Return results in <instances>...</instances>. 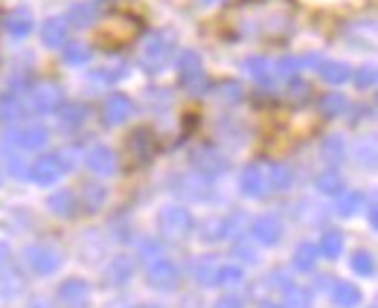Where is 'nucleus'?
I'll list each match as a JSON object with an SVG mask.
<instances>
[{"label":"nucleus","instance_id":"obj_1","mask_svg":"<svg viewBox=\"0 0 378 308\" xmlns=\"http://www.w3.org/2000/svg\"><path fill=\"white\" fill-rule=\"evenodd\" d=\"M297 6L291 0H239L224 15V29L233 38L282 41L294 32Z\"/></svg>","mask_w":378,"mask_h":308},{"label":"nucleus","instance_id":"obj_2","mask_svg":"<svg viewBox=\"0 0 378 308\" xmlns=\"http://www.w3.org/2000/svg\"><path fill=\"white\" fill-rule=\"evenodd\" d=\"M172 53H175L172 35H166V32H151V35L143 41V47H140V67H143L146 73H163L166 64L172 61Z\"/></svg>","mask_w":378,"mask_h":308},{"label":"nucleus","instance_id":"obj_3","mask_svg":"<svg viewBox=\"0 0 378 308\" xmlns=\"http://www.w3.org/2000/svg\"><path fill=\"white\" fill-rule=\"evenodd\" d=\"M140 32V21L131 15H111L99 32V41L108 47H119V44H129L134 35Z\"/></svg>","mask_w":378,"mask_h":308},{"label":"nucleus","instance_id":"obj_4","mask_svg":"<svg viewBox=\"0 0 378 308\" xmlns=\"http://www.w3.org/2000/svg\"><path fill=\"white\" fill-rule=\"evenodd\" d=\"M157 224H160V233L178 239V236H186V233L192 230V224H195V222H192V215H189V209H186V207L169 204V207H163V209H160Z\"/></svg>","mask_w":378,"mask_h":308},{"label":"nucleus","instance_id":"obj_5","mask_svg":"<svg viewBox=\"0 0 378 308\" xmlns=\"http://www.w3.org/2000/svg\"><path fill=\"white\" fill-rule=\"evenodd\" d=\"M61 99H64V91L56 81H38V84H32V91H29V108L35 114H53V111H59Z\"/></svg>","mask_w":378,"mask_h":308},{"label":"nucleus","instance_id":"obj_6","mask_svg":"<svg viewBox=\"0 0 378 308\" xmlns=\"http://www.w3.org/2000/svg\"><path fill=\"white\" fill-rule=\"evenodd\" d=\"M178 84L186 87V91H192L198 96V91L204 87V61L198 53L192 50H184L178 56Z\"/></svg>","mask_w":378,"mask_h":308},{"label":"nucleus","instance_id":"obj_7","mask_svg":"<svg viewBox=\"0 0 378 308\" xmlns=\"http://www.w3.org/2000/svg\"><path fill=\"white\" fill-rule=\"evenodd\" d=\"M26 265H29L32 274H38V277L56 274L59 265H61V250H56V247H50V244H32V247H26Z\"/></svg>","mask_w":378,"mask_h":308},{"label":"nucleus","instance_id":"obj_8","mask_svg":"<svg viewBox=\"0 0 378 308\" xmlns=\"http://www.w3.org/2000/svg\"><path fill=\"white\" fill-rule=\"evenodd\" d=\"M61 172H64L61 157H59V154H44V157H38V160L32 163L29 178H32L38 187H53V184L61 178Z\"/></svg>","mask_w":378,"mask_h":308},{"label":"nucleus","instance_id":"obj_9","mask_svg":"<svg viewBox=\"0 0 378 308\" xmlns=\"http://www.w3.org/2000/svg\"><path fill=\"white\" fill-rule=\"evenodd\" d=\"M6 140L15 143V146L24 149V151H38V149H44V146H47L50 131H47L44 125H24V128L15 131V134H9Z\"/></svg>","mask_w":378,"mask_h":308},{"label":"nucleus","instance_id":"obj_10","mask_svg":"<svg viewBox=\"0 0 378 308\" xmlns=\"http://www.w3.org/2000/svg\"><path fill=\"white\" fill-rule=\"evenodd\" d=\"M192 166L201 174H207V178H216V174H222L227 169V160L213 146H198V149H192Z\"/></svg>","mask_w":378,"mask_h":308},{"label":"nucleus","instance_id":"obj_11","mask_svg":"<svg viewBox=\"0 0 378 308\" xmlns=\"http://www.w3.org/2000/svg\"><path fill=\"white\" fill-rule=\"evenodd\" d=\"M157 143H154V131L151 128H137L131 131V137H129V154L134 163H149L151 154H154Z\"/></svg>","mask_w":378,"mask_h":308},{"label":"nucleus","instance_id":"obj_12","mask_svg":"<svg viewBox=\"0 0 378 308\" xmlns=\"http://www.w3.org/2000/svg\"><path fill=\"white\" fill-rule=\"evenodd\" d=\"M4 29H6L15 41H24V38L35 29V18H32V12H29L26 6H15V9H9V12L4 15Z\"/></svg>","mask_w":378,"mask_h":308},{"label":"nucleus","instance_id":"obj_13","mask_svg":"<svg viewBox=\"0 0 378 308\" xmlns=\"http://www.w3.org/2000/svg\"><path fill=\"white\" fill-rule=\"evenodd\" d=\"M91 299V285L85 279H67L59 285V302L67 308H85Z\"/></svg>","mask_w":378,"mask_h":308},{"label":"nucleus","instance_id":"obj_14","mask_svg":"<svg viewBox=\"0 0 378 308\" xmlns=\"http://www.w3.org/2000/svg\"><path fill=\"white\" fill-rule=\"evenodd\" d=\"M134 114V102L129 96H122V94H111L102 105V119L105 125H122L125 119H129Z\"/></svg>","mask_w":378,"mask_h":308},{"label":"nucleus","instance_id":"obj_15","mask_svg":"<svg viewBox=\"0 0 378 308\" xmlns=\"http://www.w3.org/2000/svg\"><path fill=\"white\" fill-rule=\"evenodd\" d=\"M149 282L154 288H160V291H172L181 282V271L172 265L169 259H157L154 265H151V271H149Z\"/></svg>","mask_w":378,"mask_h":308},{"label":"nucleus","instance_id":"obj_16","mask_svg":"<svg viewBox=\"0 0 378 308\" xmlns=\"http://www.w3.org/2000/svg\"><path fill=\"white\" fill-rule=\"evenodd\" d=\"M250 233H254V239L257 242H262V244H277L279 239H282V222L277 215H259L257 222H254V227H250Z\"/></svg>","mask_w":378,"mask_h":308},{"label":"nucleus","instance_id":"obj_17","mask_svg":"<svg viewBox=\"0 0 378 308\" xmlns=\"http://www.w3.org/2000/svg\"><path fill=\"white\" fill-rule=\"evenodd\" d=\"M85 166H88L94 174H114V172H116V154H114L108 146H94V149L85 154Z\"/></svg>","mask_w":378,"mask_h":308},{"label":"nucleus","instance_id":"obj_18","mask_svg":"<svg viewBox=\"0 0 378 308\" xmlns=\"http://www.w3.org/2000/svg\"><path fill=\"white\" fill-rule=\"evenodd\" d=\"M41 41H44V47H53V50L64 47L67 44V21L59 18V15L47 18L44 24H41Z\"/></svg>","mask_w":378,"mask_h":308},{"label":"nucleus","instance_id":"obj_19","mask_svg":"<svg viewBox=\"0 0 378 308\" xmlns=\"http://www.w3.org/2000/svg\"><path fill=\"white\" fill-rule=\"evenodd\" d=\"M105 201H108V192H105V187H99V184H85L81 187V192H79V209H85V212H99L102 207H105Z\"/></svg>","mask_w":378,"mask_h":308},{"label":"nucleus","instance_id":"obj_20","mask_svg":"<svg viewBox=\"0 0 378 308\" xmlns=\"http://www.w3.org/2000/svg\"><path fill=\"white\" fill-rule=\"evenodd\" d=\"M242 192L250 195V198H259L265 192V169L250 163L244 172H242Z\"/></svg>","mask_w":378,"mask_h":308},{"label":"nucleus","instance_id":"obj_21","mask_svg":"<svg viewBox=\"0 0 378 308\" xmlns=\"http://www.w3.org/2000/svg\"><path fill=\"white\" fill-rule=\"evenodd\" d=\"M317 76H320L323 81H329V84H344V81H349L352 70H349V64H344V61L323 59V61L317 64Z\"/></svg>","mask_w":378,"mask_h":308},{"label":"nucleus","instance_id":"obj_22","mask_svg":"<svg viewBox=\"0 0 378 308\" xmlns=\"http://www.w3.org/2000/svg\"><path fill=\"white\" fill-rule=\"evenodd\" d=\"M88 119V105H81V102H70V105H61L59 108V125L64 131H76L81 128Z\"/></svg>","mask_w":378,"mask_h":308},{"label":"nucleus","instance_id":"obj_23","mask_svg":"<svg viewBox=\"0 0 378 308\" xmlns=\"http://www.w3.org/2000/svg\"><path fill=\"white\" fill-rule=\"evenodd\" d=\"M291 181H294V174H291V169L282 166V163H271V166L265 169V189L285 192V189L291 187Z\"/></svg>","mask_w":378,"mask_h":308},{"label":"nucleus","instance_id":"obj_24","mask_svg":"<svg viewBox=\"0 0 378 308\" xmlns=\"http://www.w3.org/2000/svg\"><path fill=\"white\" fill-rule=\"evenodd\" d=\"M47 207H50V212H53V215H61V218H70V215H76V209H79L76 195H73L70 189L53 192V195H50V201H47Z\"/></svg>","mask_w":378,"mask_h":308},{"label":"nucleus","instance_id":"obj_25","mask_svg":"<svg viewBox=\"0 0 378 308\" xmlns=\"http://www.w3.org/2000/svg\"><path fill=\"white\" fill-rule=\"evenodd\" d=\"M233 224H236V218L230 215V218H213V222H207L204 227H201V236L207 239V242H219V239H227V236H233L236 230H233Z\"/></svg>","mask_w":378,"mask_h":308},{"label":"nucleus","instance_id":"obj_26","mask_svg":"<svg viewBox=\"0 0 378 308\" xmlns=\"http://www.w3.org/2000/svg\"><path fill=\"white\" fill-rule=\"evenodd\" d=\"M244 70L254 76L259 84H274V64L268 61V59H262V56H250V59H244Z\"/></svg>","mask_w":378,"mask_h":308},{"label":"nucleus","instance_id":"obj_27","mask_svg":"<svg viewBox=\"0 0 378 308\" xmlns=\"http://www.w3.org/2000/svg\"><path fill=\"white\" fill-rule=\"evenodd\" d=\"M317 111L323 119H334V116H341L347 111V96L344 94H323L317 99Z\"/></svg>","mask_w":378,"mask_h":308},{"label":"nucleus","instance_id":"obj_28","mask_svg":"<svg viewBox=\"0 0 378 308\" xmlns=\"http://www.w3.org/2000/svg\"><path fill=\"white\" fill-rule=\"evenodd\" d=\"M24 116V102L18 94H0V122H15Z\"/></svg>","mask_w":378,"mask_h":308},{"label":"nucleus","instance_id":"obj_29","mask_svg":"<svg viewBox=\"0 0 378 308\" xmlns=\"http://www.w3.org/2000/svg\"><path fill=\"white\" fill-rule=\"evenodd\" d=\"M67 26H91L96 21V4H73L67 12Z\"/></svg>","mask_w":378,"mask_h":308},{"label":"nucleus","instance_id":"obj_30","mask_svg":"<svg viewBox=\"0 0 378 308\" xmlns=\"http://www.w3.org/2000/svg\"><path fill=\"white\" fill-rule=\"evenodd\" d=\"M344 154H347V146H344V140H341L338 134H332V137L323 140V146H320V157H323L329 166L344 163Z\"/></svg>","mask_w":378,"mask_h":308},{"label":"nucleus","instance_id":"obj_31","mask_svg":"<svg viewBox=\"0 0 378 308\" xmlns=\"http://www.w3.org/2000/svg\"><path fill=\"white\" fill-rule=\"evenodd\" d=\"M108 277H111V282H116V285L129 282V279L134 277V262H131L129 256H116L111 265H108Z\"/></svg>","mask_w":378,"mask_h":308},{"label":"nucleus","instance_id":"obj_32","mask_svg":"<svg viewBox=\"0 0 378 308\" xmlns=\"http://www.w3.org/2000/svg\"><path fill=\"white\" fill-rule=\"evenodd\" d=\"M332 299H334V305H341V308H352V305L361 302V291L352 282H338L334 291H332Z\"/></svg>","mask_w":378,"mask_h":308},{"label":"nucleus","instance_id":"obj_33","mask_svg":"<svg viewBox=\"0 0 378 308\" xmlns=\"http://www.w3.org/2000/svg\"><path fill=\"white\" fill-rule=\"evenodd\" d=\"M341 250H344V236L338 230H326L323 239H320V244H317V253L326 256V259H338Z\"/></svg>","mask_w":378,"mask_h":308},{"label":"nucleus","instance_id":"obj_34","mask_svg":"<svg viewBox=\"0 0 378 308\" xmlns=\"http://www.w3.org/2000/svg\"><path fill=\"white\" fill-rule=\"evenodd\" d=\"M61 56H64V61L70 67H85L94 59V50L85 47V44H64V53Z\"/></svg>","mask_w":378,"mask_h":308},{"label":"nucleus","instance_id":"obj_35","mask_svg":"<svg viewBox=\"0 0 378 308\" xmlns=\"http://www.w3.org/2000/svg\"><path fill=\"white\" fill-rule=\"evenodd\" d=\"M317 244H300L297 250H294V268H297V271H312L314 265H317Z\"/></svg>","mask_w":378,"mask_h":308},{"label":"nucleus","instance_id":"obj_36","mask_svg":"<svg viewBox=\"0 0 378 308\" xmlns=\"http://www.w3.org/2000/svg\"><path fill=\"white\" fill-rule=\"evenodd\" d=\"M125 76H129V64H125V61H116L111 67H99V70L91 73V79L94 81H102V84H114V81H119Z\"/></svg>","mask_w":378,"mask_h":308},{"label":"nucleus","instance_id":"obj_37","mask_svg":"<svg viewBox=\"0 0 378 308\" xmlns=\"http://www.w3.org/2000/svg\"><path fill=\"white\" fill-rule=\"evenodd\" d=\"M317 189L323 195H341L344 192V178L338 172H323V174H317Z\"/></svg>","mask_w":378,"mask_h":308},{"label":"nucleus","instance_id":"obj_38","mask_svg":"<svg viewBox=\"0 0 378 308\" xmlns=\"http://www.w3.org/2000/svg\"><path fill=\"white\" fill-rule=\"evenodd\" d=\"M352 271H355L358 277H372V274H375V259H372L369 250H358V253L352 256Z\"/></svg>","mask_w":378,"mask_h":308},{"label":"nucleus","instance_id":"obj_39","mask_svg":"<svg viewBox=\"0 0 378 308\" xmlns=\"http://www.w3.org/2000/svg\"><path fill=\"white\" fill-rule=\"evenodd\" d=\"M364 204V195L361 192H341L338 195V212L341 215H355Z\"/></svg>","mask_w":378,"mask_h":308},{"label":"nucleus","instance_id":"obj_40","mask_svg":"<svg viewBox=\"0 0 378 308\" xmlns=\"http://www.w3.org/2000/svg\"><path fill=\"white\" fill-rule=\"evenodd\" d=\"M349 79L355 81V87H361V91H369V87H375V81H378V73L372 64H367V67H358Z\"/></svg>","mask_w":378,"mask_h":308},{"label":"nucleus","instance_id":"obj_41","mask_svg":"<svg viewBox=\"0 0 378 308\" xmlns=\"http://www.w3.org/2000/svg\"><path fill=\"white\" fill-rule=\"evenodd\" d=\"M242 268H236V265H222V268H216V274H213V282H219V285H236V282H242Z\"/></svg>","mask_w":378,"mask_h":308},{"label":"nucleus","instance_id":"obj_42","mask_svg":"<svg viewBox=\"0 0 378 308\" xmlns=\"http://www.w3.org/2000/svg\"><path fill=\"white\" fill-rule=\"evenodd\" d=\"M213 94L224 102H239L242 99V84L239 81H222V84L213 87Z\"/></svg>","mask_w":378,"mask_h":308},{"label":"nucleus","instance_id":"obj_43","mask_svg":"<svg viewBox=\"0 0 378 308\" xmlns=\"http://www.w3.org/2000/svg\"><path fill=\"white\" fill-rule=\"evenodd\" d=\"M285 297H288V308H309L312 305V294L309 291H303V288H297V285H288L285 288Z\"/></svg>","mask_w":378,"mask_h":308},{"label":"nucleus","instance_id":"obj_44","mask_svg":"<svg viewBox=\"0 0 378 308\" xmlns=\"http://www.w3.org/2000/svg\"><path fill=\"white\" fill-rule=\"evenodd\" d=\"M300 59H291V56H285V59H279L277 64H274V70L279 73V76H285V79H294V76H297V70H300ZM274 73V76H277Z\"/></svg>","mask_w":378,"mask_h":308},{"label":"nucleus","instance_id":"obj_45","mask_svg":"<svg viewBox=\"0 0 378 308\" xmlns=\"http://www.w3.org/2000/svg\"><path fill=\"white\" fill-rule=\"evenodd\" d=\"M291 102H297V105H303V102H309V96H312V87L306 84V81H300V79H291Z\"/></svg>","mask_w":378,"mask_h":308},{"label":"nucleus","instance_id":"obj_46","mask_svg":"<svg viewBox=\"0 0 378 308\" xmlns=\"http://www.w3.org/2000/svg\"><path fill=\"white\" fill-rule=\"evenodd\" d=\"M21 277L18 274H0V297H9L15 291H21Z\"/></svg>","mask_w":378,"mask_h":308},{"label":"nucleus","instance_id":"obj_47","mask_svg":"<svg viewBox=\"0 0 378 308\" xmlns=\"http://www.w3.org/2000/svg\"><path fill=\"white\" fill-rule=\"evenodd\" d=\"M9 172L15 174V178H26V166H24V160L21 157H9Z\"/></svg>","mask_w":378,"mask_h":308},{"label":"nucleus","instance_id":"obj_48","mask_svg":"<svg viewBox=\"0 0 378 308\" xmlns=\"http://www.w3.org/2000/svg\"><path fill=\"white\" fill-rule=\"evenodd\" d=\"M160 253H163L160 244H154V242H143V256H146V259H154V262H157Z\"/></svg>","mask_w":378,"mask_h":308},{"label":"nucleus","instance_id":"obj_49","mask_svg":"<svg viewBox=\"0 0 378 308\" xmlns=\"http://www.w3.org/2000/svg\"><path fill=\"white\" fill-rule=\"evenodd\" d=\"M216 308H244V302H242L239 297L230 294V297H222V299L216 302Z\"/></svg>","mask_w":378,"mask_h":308},{"label":"nucleus","instance_id":"obj_50","mask_svg":"<svg viewBox=\"0 0 378 308\" xmlns=\"http://www.w3.org/2000/svg\"><path fill=\"white\" fill-rule=\"evenodd\" d=\"M236 253H239L242 259H247V262H257V253H254V247H247V244H239V247H236Z\"/></svg>","mask_w":378,"mask_h":308},{"label":"nucleus","instance_id":"obj_51","mask_svg":"<svg viewBox=\"0 0 378 308\" xmlns=\"http://www.w3.org/2000/svg\"><path fill=\"white\" fill-rule=\"evenodd\" d=\"M375 209H378V207H375V198H369V209H367V212H369V224H372V227L378 224V212H375Z\"/></svg>","mask_w":378,"mask_h":308},{"label":"nucleus","instance_id":"obj_52","mask_svg":"<svg viewBox=\"0 0 378 308\" xmlns=\"http://www.w3.org/2000/svg\"><path fill=\"white\" fill-rule=\"evenodd\" d=\"M6 259H9V247H6V244H0V265H4Z\"/></svg>","mask_w":378,"mask_h":308},{"label":"nucleus","instance_id":"obj_53","mask_svg":"<svg viewBox=\"0 0 378 308\" xmlns=\"http://www.w3.org/2000/svg\"><path fill=\"white\" fill-rule=\"evenodd\" d=\"M259 308H282V305H279V302H271V299H268V302H262Z\"/></svg>","mask_w":378,"mask_h":308},{"label":"nucleus","instance_id":"obj_54","mask_svg":"<svg viewBox=\"0 0 378 308\" xmlns=\"http://www.w3.org/2000/svg\"><path fill=\"white\" fill-rule=\"evenodd\" d=\"M201 4H213V0H201Z\"/></svg>","mask_w":378,"mask_h":308},{"label":"nucleus","instance_id":"obj_55","mask_svg":"<svg viewBox=\"0 0 378 308\" xmlns=\"http://www.w3.org/2000/svg\"><path fill=\"white\" fill-rule=\"evenodd\" d=\"M0 181H4V174H0Z\"/></svg>","mask_w":378,"mask_h":308},{"label":"nucleus","instance_id":"obj_56","mask_svg":"<svg viewBox=\"0 0 378 308\" xmlns=\"http://www.w3.org/2000/svg\"><path fill=\"white\" fill-rule=\"evenodd\" d=\"M369 308H372V305H369Z\"/></svg>","mask_w":378,"mask_h":308}]
</instances>
